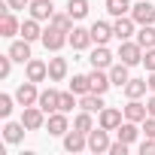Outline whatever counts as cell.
I'll use <instances>...</instances> for the list:
<instances>
[{
  "instance_id": "cell-1",
  "label": "cell",
  "mask_w": 155,
  "mask_h": 155,
  "mask_svg": "<svg viewBox=\"0 0 155 155\" xmlns=\"http://www.w3.org/2000/svg\"><path fill=\"white\" fill-rule=\"evenodd\" d=\"M143 46L140 43H131V40H122V46H119V61H125L128 67H134V64H140L143 61Z\"/></svg>"
},
{
  "instance_id": "cell-2",
  "label": "cell",
  "mask_w": 155,
  "mask_h": 155,
  "mask_svg": "<svg viewBox=\"0 0 155 155\" xmlns=\"http://www.w3.org/2000/svg\"><path fill=\"white\" fill-rule=\"evenodd\" d=\"M64 43H70V34H64V31H58L55 25H49L46 31H43V46L49 49V52H58Z\"/></svg>"
},
{
  "instance_id": "cell-3",
  "label": "cell",
  "mask_w": 155,
  "mask_h": 155,
  "mask_svg": "<svg viewBox=\"0 0 155 155\" xmlns=\"http://www.w3.org/2000/svg\"><path fill=\"white\" fill-rule=\"evenodd\" d=\"M131 18H134L137 25H152V21H155V6L149 3V0H140V3L131 6Z\"/></svg>"
},
{
  "instance_id": "cell-4",
  "label": "cell",
  "mask_w": 155,
  "mask_h": 155,
  "mask_svg": "<svg viewBox=\"0 0 155 155\" xmlns=\"http://www.w3.org/2000/svg\"><path fill=\"white\" fill-rule=\"evenodd\" d=\"M46 128H49V134H52V137H64V134L70 131V125H67V113H61V110L49 113V119H46Z\"/></svg>"
},
{
  "instance_id": "cell-5",
  "label": "cell",
  "mask_w": 155,
  "mask_h": 155,
  "mask_svg": "<svg viewBox=\"0 0 155 155\" xmlns=\"http://www.w3.org/2000/svg\"><path fill=\"white\" fill-rule=\"evenodd\" d=\"M110 134H107V128H91L88 131V149L91 152H110Z\"/></svg>"
},
{
  "instance_id": "cell-6",
  "label": "cell",
  "mask_w": 155,
  "mask_h": 155,
  "mask_svg": "<svg viewBox=\"0 0 155 155\" xmlns=\"http://www.w3.org/2000/svg\"><path fill=\"white\" fill-rule=\"evenodd\" d=\"M15 101L21 104V107H34L37 101H40V91H37V82H21L18 85V91H15Z\"/></svg>"
},
{
  "instance_id": "cell-7",
  "label": "cell",
  "mask_w": 155,
  "mask_h": 155,
  "mask_svg": "<svg viewBox=\"0 0 155 155\" xmlns=\"http://www.w3.org/2000/svg\"><path fill=\"white\" fill-rule=\"evenodd\" d=\"M21 122H25V128H28V131H40V128L46 125V113H43L40 107H25Z\"/></svg>"
},
{
  "instance_id": "cell-8",
  "label": "cell",
  "mask_w": 155,
  "mask_h": 155,
  "mask_svg": "<svg viewBox=\"0 0 155 155\" xmlns=\"http://www.w3.org/2000/svg\"><path fill=\"white\" fill-rule=\"evenodd\" d=\"M64 149L67 152H82V149H88V134H82V131H67L64 134Z\"/></svg>"
},
{
  "instance_id": "cell-9",
  "label": "cell",
  "mask_w": 155,
  "mask_h": 155,
  "mask_svg": "<svg viewBox=\"0 0 155 155\" xmlns=\"http://www.w3.org/2000/svg\"><path fill=\"white\" fill-rule=\"evenodd\" d=\"M25 73H28V79H31V82H43L46 76H49V64L40 61V58H31L28 67H25Z\"/></svg>"
},
{
  "instance_id": "cell-10",
  "label": "cell",
  "mask_w": 155,
  "mask_h": 155,
  "mask_svg": "<svg viewBox=\"0 0 155 155\" xmlns=\"http://www.w3.org/2000/svg\"><path fill=\"white\" fill-rule=\"evenodd\" d=\"M97 122H101V128H107V131H116V128L122 125V110H116V107H104Z\"/></svg>"
},
{
  "instance_id": "cell-11",
  "label": "cell",
  "mask_w": 155,
  "mask_h": 155,
  "mask_svg": "<svg viewBox=\"0 0 155 155\" xmlns=\"http://www.w3.org/2000/svg\"><path fill=\"white\" fill-rule=\"evenodd\" d=\"M88 79H91V91H97V94H107V88L113 85V79H110V73H104L101 67H94V70L88 73Z\"/></svg>"
},
{
  "instance_id": "cell-12",
  "label": "cell",
  "mask_w": 155,
  "mask_h": 155,
  "mask_svg": "<svg viewBox=\"0 0 155 155\" xmlns=\"http://www.w3.org/2000/svg\"><path fill=\"white\" fill-rule=\"evenodd\" d=\"M31 15L37 18V21H46V18H52L55 15V6H52V0H31Z\"/></svg>"
},
{
  "instance_id": "cell-13",
  "label": "cell",
  "mask_w": 155,
  "mask_h": 155,
  "mask_svg": "<svg viewBox=\"0 0 155 155\" xmlns=\"http://www.w3.org/2000/svg\"><path fill=\"white\" fill-rule=\"evenodd\" d=\"M15 34H21V25L12 15V9H3V18H0V37H15Z\"/></svg>"
},
{
  "instance_id": "cell-14",
  "label": "cell",
  "mask_w": 155,
  "mask_h": 155,
  "mask_svg": "<svg viewBox=\"0 0 155 155\" xmlns=\"http://www.w3.org/2000/svg\"><path fill=\"white\" fill-rule=\"evenodd\" d=\"M134 25H137V21H134V18H128V15H119V18H116V25H113V34L119 37V43L134 37Z\"/></svg>"
},
{
  "instance_id": "cell-15",
  "label": "cell",
  "mask_w": 155,
  "mask_h": 155,
  "mask_svg": "<svg viewBox=\"0 0 155 155\" xmlns=\"http://www.w3.org/2000/svg\"><path fill=\"white\" fill-rule=\"evenodd\" d=\"M88 31H91V40H94L97 46H107L110 37H116V34H113V25H107V21H94Z\"/></svg>"
},
{
  "instance_id": "cell-16",
  "label": "cell",
  "mask_w": 155,
  "mask_h": 155,
  "mask_svg": "<svg viewBox=\"0 0 155 155\" xmlns=\"http://www.w3.org/2000/svg\"><path fill=\"white\" fill-rule=\"evenodd\" d=\"M94 40H91V31H85V28H73L70 31V46L76 49V52H82V49H88Z\"/></svg>"
},
{
  "instance_id": "cell-17",
  "label": "cell",
  "mask_w": 155,
  "mask_h": 155,
  "mask_svg": "<svg viewBox=\"0 0 155 155\" xmlns=\"http://www.w3.org/2000/svg\"><path fill=\"white\" fill-rule=\"evenodd\" d=\"M58 97H61V91H55V88H46V91H40V101H37V107H40L43 113H55V110H58Z\"/></svg>"
},
{
  "instance_id": "cell-18",
  "label": "cell",
  "mask_w": 155,
  "mask_h": 155,
  "mask_svg": "<svg viewBox=\"0 0 155 155\" xmlns=\"http://www.w3.org/2000/svg\"><path fill=\"white\" fill-rule=\"evenodd\" d=\"M9 55H12V61H18V64H25V61H31V43L21 37V40H15L12 46H9Z\"/></svg>"
},
{
  "instance_id": "cell-19",
  "label": "cell",
  "mask_w": 155,
  "mask_h": 155,
  "mask_svg": "<svg viewBox=\"0 0 155 155\" xmlns=\"http://www.w3.org/2000/svg\"><path fill=\"white\" fill-rule=\"evenodd\" d=\"M91 67H101V70H107V67H113V55H110V49L107 46H97L94 52H91Z\"/></svg>"
},
{
  "instance_id": "cell-20",
  "label": "cell",
  "mask_w": 155,
  "mask_h": 155,
  "mask_svg": "<svg viewBox=\"0 0 155 155\" xmlns=\"http://www.w3.org/2000/svg\"><path fill=\"white\" fill-rule=\"evenodd\" d=\"M79 107H82V110H88V113H101V110H104V94L88 91V94H82V97H79Z\"/></svg>"
},
{
  "instance_id": "cell-21",
  "label": "cell",
  "mask_w": 155,
  "mask_h": 155,
  "mask_svg": "<svg viewBox=\"0 0 155 155\" xmlns=\"http://www.w3.org/2000/svg\"><path fill=\"white\" fill-rule=\"evenodd\" d=\"M146 116H149V110H146V104H140V97H134L125 107V119H131V122H143Z\"/></svg>"
},
{
  "instance_id": "cell-22",
  "label": "cell",
  "mask_w": 155,
  "mask_h": 155,
  "mask_svg": "<svg viewBox=\"0 0 155 155\" xmlns=\"http://www.w3.org/2000/svg\"><path fill=\"white\" fill-rule=\"evenodd\" d=\"M110 79H113V85H119V88H125V85H128L131 76H128V64H125V61H119V64H113V67H110Z\"/></svg>"
},
{
  "instance_id": "cell-23",
  "label": "cell",
  "mask_w": 155,
  "mask_h": 155,
  "mask_svg": "<svg viewBox=\"0 0 155 155\" xmlns=\"http://www.w3.org/2000/svg\"><path fill=\"white\" fill-rule=\"evenodd\" d=\"M137 134H140V131H137V122H131V119H125V122L116 128V137H119V140H125V143H134V140H137Z\"/></svg>"
},
{
  "instance_id": "cell-24",
  "label": "cell",
  "mask_w": 155,
  "mask_h": 155,
  "mask_svg": "<svg viewBox=\"0 0 155 155\" xmlns=\"http://www.w3.org/2000/svg\"><path fill=\"white\" fill-rule=\"evenodd\" d=\"M21 37L28 40V43H34V40H43V31H40V21L31 15L25 25H21Z\"/></svg>"
},
{
  "instance_id": "cell-25",
  "label": "cell",
  "mask_w": 155,
  "mask_h": 155,
  "mask_svg": "<svg viewBox=\"0 0 155 155\" xmlns=\"http://www.w3.org/2000/svg\"><path fill=\"white\" fill-rule=\"evenodd\" d=\"M3 137H6V143H21V137H25V122H6Z\"/></svg>"
},
{
  "instance_id": "cell-26",
  "label": "cell",
  "mask_w": 155,
  "mask_h": 155,
  "mask_svg": "<svg viewBox=\"0 0 155 155\" xmlns=\"http://www.w3.org/2000/svg\"><path fill=\"white\" fill-rule=\"evenodd\" d=\"M64 76H67V61L64 58H52L49 61V79L52 82H61Z\"/></svg>"
},
{
  "instance_id": "cell-27",
  "label": "cell",
  "mask_w": 155,
  "mask_h": 155,
  "mask_svg": "<svg viewBox=\"0 0 155 155\" xmlns=\"http://www.w3.org/2000/svg\"><path fill=\"white\" fill-rule=\"evenodd\" d=\"M146 88H149V82H146V79H128L125 94H128V101H134V97H143V94H146Z\"/></svg>"
},
{
  "instance_id": "cell-28",
  "label": "cell",
  "mask_w": 155,
  "mask_h": 155,
  "mask_svg": "<svg viewBox=\"0 0 155 155\" xmlns=\"http://www.w3.org/2000/svg\"><path fill=\"white\" fill-rule=\"evenodd\" d=\"M137 43H140L143 49H155V28H152V25H140V31H137Z\"/></svg>"
},
{
  "instance_id": "cell-29",
  "label": "cell",
  "mask_w": 155,
  "mask_h": 155,
  "mask_svg": "<svg viewBox=\"0 0 155 155\" xmlns=\"http://www.w3.org/2000/svg\"><path fill=\"white\" fill-rule=\"evenodd\" d=\"M49 21H52L58 31H64V34H70V31H73V15H70V12H55Z\"/></svg>"
},
{
  "instance_id": "cell-30",
  "label": "cell",
  "mask_w": 155,
  "mask_h": 155,
  "mask_svg": "<svg viewBox=\"0 0 155 155\" xmlns=\"http://www.w3.org/2000/svg\"><path fill=\"white\" fill-rule=\"evenodd\" d=\"M67 12L73 18H85L88 15V0H67Z\"/></svg>"
},
{
  "instance_id": "cell-31",
  "label": "cell",
  "mask_w": 155,
  "mask_h": 155,
  "mask_svg": "<svg viewBox=\"0 0 155 155\" xmlns=\"http://www.w3.org/2000/svg\"><path fill=\"white\" fill-rule=\"evenodd\" d=\"M70 91L73 94H88L91 91V79H88V76H73V82H70Z\"/></svg>"
},
{
  "instance_id": "cell-32",
  "label": "cell",
  "mask_w": 155,
  "mask_h": 155,
  "mask_svg": "<svg viewBox=\"0 0 155 155\" xmlns=\"http://www.w3.org/2000/svg\"><path fill=\"white\" fill-rule=\"evenodd\" d=\"M107 12L116 15V18L119 15H128L131 12V3H128V0H107Z\"/></svg>"
},
{
  "instance_id": "cell-33",
  "label": "cell",
  "mask_w": 155,
  "mask_h": 155,
  "mask_svg": "<svg viewBox=\"0 0 155 155\" xmlns=\"http://www.w3.org/2000/svg\"><path fill=\"white\" fill-rule=\"evenodd\" d=\"M73 128H76V131H82V134H88V131L94 128V122H91V113H88V110H82L79 116L73 119Z\"/></svg>"
},
{
  "instance_id": "cell-34",
  "label": "cell",
  "mask_w": 155,
  "mask_h": 155,
  "mask_svg": "<svg viewBox=\"0 0 155 155\" xmlns=\"http://www.w3.org/2000/svg\"><path fill=\"white\" fill-rule=\"evenodd\" d=\"M73 107H76V94H73V91H61V97H58V110H61V113H70Z\"/></svg>"
},
{
  "instance_id": "cell-35",
  "label": "cell",
  "mask_w": 155,
  "mask_h": 155,
  "mask_svg": "<svg viewBox=\"0 0 155 155\" xmlns=\"http://www.w3.org/2000/svg\"><path fill=\"white\" fill-rule=\"evenodd\" d=\"M9 113H12V97L9 94H0V116L9 119Z\"/></svg>"
},
{
  "instance_id": "cell-36",
  "label": "cell",
  "mask_w": 155,
  "mask_h": 155,
  "mask_svg": "<svg viewBox=\"0 0 155 155\" xmlns=\"http://www.w3.org/2000/svg\"><path fill=\"white\" fill-rule=\"evenodd\" d=\"M9 70H12V55L6 52V55H0V76H9Z\"/></svg>"
},
{
  "instance_id": "cell-37",
  "label": "cell",
  "mask_w": 155,
  "mask_h": 155,
  "mask_svg": "<svg viewBox=\"0 0 155 155\" xmlns=\"http://www.w3.org/2000/svg\"><path fill=\"white\" fill-rule=\"evenodd\" d=\"M128 146H131V143H125V140H116V143L110 146V155H128Z\"/></svg>"
},
{
  "instance_id": "cell-38",
  "label": "cell",
  "mask_w": 155,
  "mask_h": 155,
  "mask_svg": "<svg viewBox=\"0 0 155 155\" xmlns=\"http://www.w3.org/2000/svg\"><path fill=\"white\" fill-rule=\"evenodd\" d=\"M140 155H155V137H146L140 143Z\"/></svg>"
},
{
  "instance_id": "cell-39",
  "label": "cell",
  "mask_w": 155,
  "mask_h": 155,
  "mask_svg": "<svg viewBox=\"0 0 155 155\" xmlns=\"http://www.w3.org/2000/svg\"><path fill=\"white\" fill-rule=\"evenodd\" d=\"M143 134L146 137H155V116H146L143 119Z\"/></svg>"
},
{
  "instance_id": "cell-40",
  "label": "cell",
  "mask_w": 155,
  "mask_h": 155,
  "mask_svg": "<svg viewBox=\"0 0 155 155\" xmlns=\"http://www.w3.org/2000/svg\"><path fill=\"white\" fill-rule=\"evenodd\" d=\"M143 64H146L149 73L155 70V49H146V52H143Z\"/></svg>"
},
{
  "instance_id": "cell-41",
  "label": "cell",
  "mask_w": 155,
  "mask_h": 155,
  "mask_svg": "<svg viewBox=\"0 0 155 155\" xmlns=\"http://www.w3.org/2000/svg\"><path fill=\"white\" fill-rule=\"evenodd\" d=\"M6 6L9 9H25V6H31V0H6Z\"/></svg>"
},
{
  "instance_id": "cell-42",
  "label": "cell",
  "mask_w": 155,
  "mask_h": 155,
  "mask_svg": "<svg viewBox=\"0 0 155 155\" xmlns=\"http://www.w3.org/2000/svg\"><path fill=\"white\" fill-rule=\"evenodd\" d=\"M146 110H149V116H155V91H152V97L146 101Z\"/></svg>"
},
{
  "instance_id": "cell-43",
  "label": "cell",
  "mask_w": 155,
  "mask_h": 155,
  "mask_svg": "<svg viewBox=\"0 0 155 155\" xmlns=\"http://www.w3.org/2000/svg\"><path fill=\"white\" fill-rule=\"evenodd\" d=\"M146 82H149V88H152V91H155V70H152V73H149V79H146Z\"/></svg>"
}]
</instances>
